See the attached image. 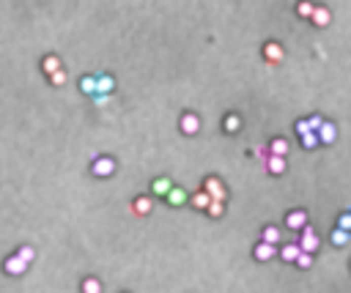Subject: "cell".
Returning a JSON list of instances; mask_svg holds the SVG:
<instances>
[{
    "instance_id": "5b68a950",
    "label": "cell",
    "mask_w": 351,
    "mask_h": 293,
    "mask_svg": "<svg viewBox=\"0 0 351 293\" xmlns=\"http://www.w3.org/2000/svg\"><path fill=\"white\" fill-rule=\"evenodd\" d=\"M286 228H291V230H305V228H307V214H305L302 208L291 211V214L286 216Z\"/></svg>"
},
{
    "instance_id": "4316f807",
    "label": "cell",
    "mask_w": 351,
    "mask_h": 293,
    "mask_svg": "<svg viewBox=\"0 0 351 293\" xmlns=\"http://www.w3.org/2000/svg\"><path fill=\"white\" fill-rule=\"evenodd\" d=\"M206 211H208L212 216H222V214H225V203H214V200H212Z\"/></svg>"
},
{
    "instance_id": "ba28073f",
    "label": "cell",
    "mask_w": 351,
    "mask_h": 293,
    "mask_svg": "<svg viewBox=\"0 0 351 293\" xmlns=\"http://www.w3.org/2000/svg\"><path fill=\"white\" fill-rule=\"evenodd\" d=\"M3 269H6V274H25V269H28V263L22 261V258H17V255H11V258H6V263H3Z\"/></svg>"
},
{
    "instance_id": "d6a6232c",
    "label": "cell",
    "mask_w": 351,
    "mask_h": 293,
    "mask_svg": "<svg viewBox=\"0 0 351 293\" xmlns=\"http://www.w3.org/2000/svg\"><path fill=\"white\" fill-rule=\"evenodd\" d=\"M296 134H299V137H302V134H307L310 132V126H307V121H296Z\"/></svg>"
},
{
    "instance_id": "30bf717a",
    "label": "cell",
    "mask_w": 351,
    "mask_h": 293,
    "mask_svg": "<svg viewBox=\"0 0 351 293\" xmlns=\"http://www.w3.org/2000/svg\"><path fill=\"white\" fill-rule=\"evenodd\" d=\"M165 200L170 203V206H176V208H179V206H184V203L190 200V197H187V192H184V189H181V187H173L170 192L165 195Z\"/></svg>"
},
{
    "instance_id": "8992f818",
    "label": "cell",
    "mask_w": 351,
    "mask_h": 293,
    "mask_svg": "<svg viewBox=\"0 0 351 293\" xmlns=\"http://www.w3.org/2000/svg\"><path fill=\"white\" fill-rule=\"evenodd\" d=\"M315 137H319V145L324 142V145H329V142H335V137H337V126L332 124V121H324V126L315 132Z\"/></svg>"
},
{
    "instance_id": "9c48e42d",
    "label": "cell",
    "mask_w": 351,
    "mask_h": 293,
    "mask_svg": "<svg viewBox=\"0 0 351 293\" xmlns=\"http://www.w3.org/2000/svg\"><path fill=\"white\" fill-rule=\"evenodd\" d=\"M113 88H116V80H113L110 74H102V77H96V96H110Z\"/></svg>"
},
{
    "instance_id": "484cf974",
    "label": "cell",
    "mask_w": 351,
    "mask_h": 293,
    "mask_svg": "<svg viewBox=\"0 0 351 293\" xmlns=\"http://www.w3.org/2000/svg\"><path fill=\"white\" fill-rule=\"evenodd\" d=\"M337 230L351 233V211H348V214H340V219H337Z\"/></svg>"
},
{
    "instance_id": "7402d4cb",
    "label": "cell",
    "mask_w": 351,
    "mask_h": 293,
    "mask_svg": "<svg viewBox=\"0 0 351 293\" xmlns=\"http://www.w3.org/2000/svg\"><path fill=\"white\" fill-rule=\"evenodd\" d=\"M83 293H102V282H99L96 277L83 279Z\"/></svg>"
},
{
    "instance_id": "83f0119b",
    "label": "cell",
    "mask_w": 351,
    "mask_h": 293,
    "mask_svg": "<svg viewBox=\"0 0 351 293\" xmlns=\"http://www.w3.org/2000/svg\"><path fill=\"white\" fill-rule=\"evenodd\" d=\"M294 263L299 266V269H310V266H313V255H305V252H299V258H296Z\"/></svg>"
},
{
    "instance_id": "4dcf8cb0",
    "label": "cell",
    "mask_w": 351,
    "mask_h": 293,
    "mask_svg": "<svg viewBox=\"0 0 351 293\" xmlns=\"http://www.w3.org/2000/svg\"><path fill=\"white\" fill-rule=\"evenodd\" d=\"M307 126H310V132H319V129L324 126V118L321 115H313V118H307Z\"/></svg>"
},
{
    "instance_id": "f546056e",
    "label": "cell",
    "mask_w": 351,
    "mask_h": 293,
    "mask_svg": "<svg viewBox=\"0 0 351 293\" xmlns=\"http://www.w3.org/2000/svg\"><path fill=\"white\" fill-rule=\"evenodd\" d=\"M33 255H36V252H33V247H19V252H17V258H22L25 263H30Z\"/></svg>"
},
{
    "instance_id": "7c38bea8",
    "label": "cell",
    "mask_w": 351,
    "mask_h": 293,
    "mask_svg": "<svg viewBox=\"0 0 351 293\" xmlns=\"http://www.w3.org/2000/svg\"><path fill=\"white\" fill-rule=\"evenodd\" d=\"M253 255H255V261H272L274 255H277V247H269V244H258V247L253 249Z\"/></svg>"
},
{
    "instance_id": "3957f363",
    "label": "cell",
    "mask_w": 351,
    "mask_h": 293,
    "mask_svg": "<svg viewBox=\"0 0 351 293\" xmlns=\"http://www.w3.org/2000/svg\"><path fill=\"white\" fill-rule=\"evenodd\" d=\"M299 249L305 252V255H313V252L319 249V236H315V230L310 228V225H307L305 230H302V241H299Z\"/></svg>"
},
{
    "instance_id": "ffe728a7",
    "label": "cell",
    "mask_w": 351,
    "mask_h": 293,
    "mask_svg": "<svg viewBox=\"0 0 351 293\" xmlns=\"http://www.w3.org/2000/svg\"><path fill=\"white\" fill-rule=\"evenodd\" d=\"M190 203H192V206L198 208V211H206V208H208V203H212V197H208L206 192H198V195H192V197H190Z\"/></svg>"
},
{
    "instance_id": "4fadbf2b",
    "label": "cell",
    "mask_w": 351,
    "mask_h": 293,
    "mask_svg": "<svg viewBox=\"0 0 351 293\" xmlns=\"http://www.w3.org/2000/svg\"><path fill=\"white\" fill-rule=\"evenodd\" d=\"M269 156H283V159H286V154H288V140L286 137H274L272 142H269Z\"/></svg>"
},
{
    "instance_id": "cb8c5ba5",
    "label": "cell",
    "mask_w": 351,
    "mask_h": 293,
    "mask_svg": "<svg viewBox=\"0 0 351 293\" xmlns=\"http://www.w3.org/2000/svg\"><path fill=\"white\" fill-rule=\"evenodd\" d=\"M302 148H305V151H313L315 145H319V137H315V132H307V134H302Z\"/></svg>"
},
{
    "instance_id": "2e32d148",
    "label": "cell",
    "mask_w": 351,
    "mask_h": 293,
    "mask_svg": "<svg viewBox=\"0 0 351 293\" xmlns=\"http://www.w3.org/2000/svg\"><path fill=\"white\" fill-rule=\"evenodd\" d=\"M310 19H313V25H319V28H327V25H329V19H332V17H329V9L319 6V9L313 11V17H310Z\"/></svg>"
},
{
    "instance_id": "8fae6325",
    "label": "cell",
    "mask_w": 351,
    "mask_h": 293,
    "mask_svg": "<svg viewBox=\"0 0 351 293\" xmlns=\"http://www.w3.org/2000/svg\"><path fill=\"white\" fill-rule=\"evenodd\" d=\"M151 208H154V200H151V197H137V200H134L132 203V211H134V214H137V216H146V214H151Z\"/></svg>"
},
{
    "instance_id": "5bb4252c",
    "label": "cell",
    "mask_w": 351,
    "mask_h": 293,
    "mask_svg": "<svg viewBox=\"0 0 351 293\" xmlns=\"http://www.w3.org/2000/svg\"><path fill=\"white\" fill-rule=\"evenodd\" d=\"M266 167H269V173H272V175H283V173H286V159H283V156H269Z\"/></svg>"
},
{
    "instance_id": "d4e9b609",
    "label": "cell",
    "mask_w": 351,
    "mask_h": 293,
    "mask_svg": "<svg viewBox=\"0 0 351 293\" xmlns=\"http://www.w3.org/2000/svg\"><path fill=\"white\" fill-rule=\"evenodd\" d=\"M329 238H332V244H335V247H343V244H348V238H351V233H343V230H332V236H329Z\"/></svg>"
},
{
    "instance_id": "ac0fdd59",
    "label": "cell",
    "mask_w": 351,
    "mask_h": 293,
    "mask_svg": "<svg viewBox=\"0 0 351 293\" xmlns=\"http://www.w3.org/2000/svg\"><path fill=\"white\" fill-rule=\"evenodd\" d=\"M42 69H44L47 77H50V74H55V71H60V60H58V55H47V58L42 60Z\"/></svg>"
},
{
    "instance_id": "277c9868",
    "label": "cell",
    "mask_w": 351,
    "mask_h": 293,
    "mask_svg": "<svg viewBox=\"0 0 351 293\" xmlns=\"http://www.w3.org/2000/svg\"><path fill=\"white\" fill-rule=\"evenodd\" d=\"M263 58H266L269 66H277L286 58V52H283V47L277 42H269V44H263Z\"/></svg>"
},
{
    "instance_id": "836d02e7",
    "label": "cell",
    "mask_w": 351,
    "mask_h": 293,
    "mask_svg": "<svg viewBox=\"0 0 351 293\" xmlns=\"http://www.w3.org/2000/svg\"><path fill=\"white\" fill-rule=\"evenodd\" d=\"M93 101H96V107H104L110 101V96H93Z\"/></svg>"
},
{
    "instance_id": "6da1fadb",
    "label": "cell",
    "mask_w": 351,
    "mask_h": 293,
    "mask_svg": "<svg viewBox=\"0 0 351 293\" xmlns=\"http://www.w3.org/2000/svg\"><path fill=\"white\" fill-rule=\"evenodd\" d=\"M91 173L96 175V178H107V175L116 173V159H110V156H96L91 165Z\"/></svg>"
},
{
    "instance_id": "9a60e30c",
    "label": "cell",
    "mask_w": 351,
    "mask_h": 293,
    "mask_svg": "<svg viewBox=\"0 0 351 293\" xmlns=\"http://www.w3.org/2000/svg\"><path fill=\"white\" fill-rule=\"evenodd\" d=\"M280 230L274 228V225H269V228H263V244H269V247H277L280 244Z\"/></svg>"
},
{
    "instance_id": "1f68e13d",
    "label": "cell",
    "mask_w": 351,
    "mask_h": 293,
    "mask_svg": "<svg viewBox=\"0 0 351 293\" xmlns=\"http://www.w3.org/2000/svg\"><path fill=\"white\" fill-rule=\"evenodd\" d=\"M50 83H52V85H63V83H66V71L60 69V71H55V74H50Z\"/></svg>"
},
{
    "instance_id": "f1b7e54d",
    "label": "cell",
    "mask_w": 351,
    "mask_h": 293,
    "mask_svg": "<svg viewBox=\"0 0 351 293\" xmlns=\"http://www.w3.org/2000/svg\"><path fill=\"white\" fill-rule=\"evenodd\" d=\"M296 11H299V17H313V11H315V6L313 3H299V6H296Z\"/></svg>"
},
{
    "instance_id": "d6986e66",
    "label": "cell",
    "mask_w": 351,
    "mask_h": 293,
    "mask_svg": "<svg viewBox=\"0 0 351 293\" xmlns=\"http://www.w3.org/2000/svg\"><path fill=\"white\" fill-rule=\"evenodd\" d=\"M299 244H286V247H283L280 249V258H283V261H288V263H294L296 261V258H299Z\"/></svg>"
},
{
    "instance_id": "603a6c76",
    "label": "cell",
    "mask_w": 351,
    "mask_h": 293,
    "mask_svg": "<svg viewBox=\"0 0 351 293\" xmlns=\"http://www.w3.org/2000/svg\"><path fill=\"white\" fill-rule=\"evenodd\" d=\"M239 129H241V118H239V115H228V118H225V132L236 134Z\"/></svg>"
},
{
    "instance_id": "44dd1931",
    "label": "cell",
    "mask_w": 351,
    "mask_h": 293,
    "mask_svg": "<svg viewBox=\"0 0 351 293\" xmlns=\"http://www.w3.org/2000/svg\"><path fill=\"white\" fill-rule=\"evenodd\" d=\"M80 91L88 96H96V77H83L80 80Z\"/></svg>"
},
{
    "instance_id": "7a4b0ae2",
    "label": "cell",
    "mask_w": 351,
    "mask_h": 293,
    "mask_svg": "<svg viewBox=\"0 0 351 293\" xmlns=\"http://www.w3.org/2000/svg\"><path fill=\"white\" fill-rule=\"evenodd\" d=\"M203 192L212 197L214 203H225V197H228V192H225V187L220 184V178H206V184H203Z\"/></svg>"
},
{
    "instance_id": "e0dca14e",
    "label": "cell",
    "mask_w": 351,
    "mask_h": 293,
    "mask_svg": "<svg viewBox=\"0 0 351 293\" xmlns=\"http://www.w3.org/2000/svg\"><path fill=\"white\" fill-rule=\"evenodd\" d=\"M170 189H173L170 178H154V184H151V192H154V195H162V197L170 192Z\"/></svg>"
},
{
    "instance_id": "52a82bcc",
    "label": "cell",
    "mask_w": 351,
    "mask_h": 293,
    "mask_svg": "<svg viewBox=\"0 0 351 293\" xmlns=\"http://www.w3.org/2000/svg\"><path fill=\"white\" fill-rule=\"evenodd\" d=\"M198 129H200V118L195 113H184V115H181V132H184V134H198Z\"/></svg>"
}]
</instances>
